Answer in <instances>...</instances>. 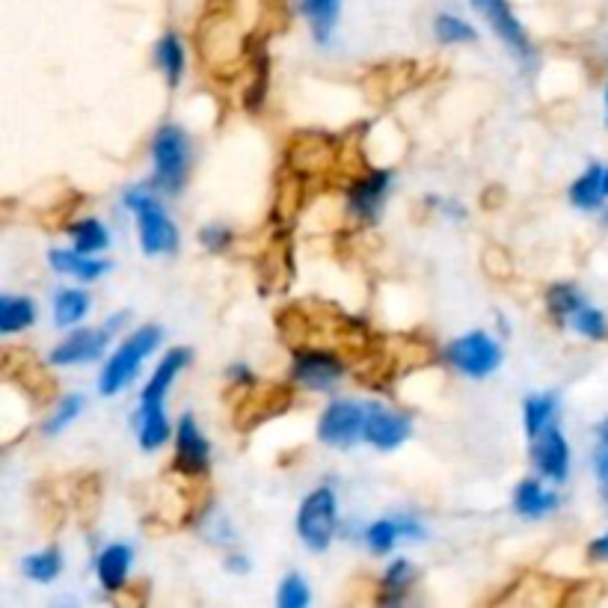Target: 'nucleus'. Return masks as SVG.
Instances as JSON below:
<instances>
[{
  "mask_svg": "<svg viewBox=\"0 0 608 608\" xmlns=\"http://www.w3.org/2000/svg\"><path fill=\"white\" fill-rule=\"evenodd\" d=\"M157 344H161V330L155 324L134 330L125 342L119 344L113 356L108 360V365H104V372L99 377V393L104 398H113L122 389H128L131 383L137 380L140 365L146 363L152 351H157Z\"/></svg>",
  "mask_w": 608,
  "mask_h": 608,
  "instance_id": "nucleus-1",
  "label": "nucleus"
},
{
  "mask_svg": "<svg viewBox=\"0 0 608 608\" xmlns=\"http://www.w3.org/2000/svg\"><path fill=\"white\" fill-rule=\"evenodd\" d=\"M125 206L137 217L140 246L146 255H164L178 250V229L161 208L148 187H134L125 194Z\"/></svg>",
  "mask_w": 608,
  "mask_h": 608,
  "instance_id": "nucleus-2",
  "label": "nucleus"
},
{
  "mask_svg": "<svg viewBox=\"0 0 608 608\" xmlns=\"http://www.w3.org/2000/svg\"><path fill=\"white\" fill-rule=\"evenodd\" d=\"M152 164H155L157 190L164 194H181L187 181V169H190V143L187 134L178 125H161L155 140H152Z\"/></svg>",
  "mask_w": 608,
  "mask_h": 608,
  "instance_id": "nucleus-3",
  "label": "nucleus"
},
{
  "mask_svg": "<svg viewBox=\"0 0 608 608\" xmlns=\"http://www.w3.org/2000/svg\"><path fill=\"white\" fill-rule=\"evenodd\" d=\"M335 522H339V501L330 487L309 493L297 510V534L314 552H324L333 543Z\"/></svg>",
  "mask_w": 608,
  "mask_h": 608,
  "instance_id": "nucleus-4",
  "label": "nucleus"
},
{
  "mask_svg": "<svg viewBox=\"0 0 608 608\" xmlns=\"http://www.w3.org/2000/svg\"><path fill=\"white\" fill-rule=\"evenodd\" d=\"M445 360L452 363V368L466 374V377L484 380V377H490L501 365V347L484 330H475V333L454 339L445 347Z\"/></svg>",
  "mask_w": 608,
  "mask_h": 608,
  "instance_id": "nucleus-5",
  "label": "nucleus"
},
{
  "mask_svg": "<svg viewBox=\"0 0 608 608\" xmlns=\"http://www.w3.org/2000/svg\"><path fill=\"white\" fill-rule=\"evenodd\" d=\"M475 12H482L484 21L490 24V30L499 36V42L513 54V57L531 66L534 63V45H531L529 33L520 24V19L513 15L508 0H469Z\"/></svg>",
  "mask_w": 608,
  "mask_h": 608,
  "instance_id": "nucleus-6",
  "label": "nucleus"
},
{
  "mask_svg": "<svg viewBox=\"0 0 608 608\" xmlns=\"http://www.w3.org/2000/svg\"><path fill=\"white\" fill-rule=\"evenodd\" d=\"M342 360L330 347H297L295 351L291 377L312 393H327L330 386L342 380Z\"/></svg>",
  "mask_w": 608,
  "mask_h": 608,
  "instance_id": "nucleus-7",
  "label": "nucleus"
},
{
  "mask_svg": "<svg viewBox=\"0 0 608 608\" xmlns=\"http://www.w3.org/2000/svg\"><path fill=\"white\" fill-rule=\"evenodd\" d=\"M365 433V407L351 401H333L318 419V440L330 449H351Z\"/></svg>",
  "mask_w": 608,
  "mask_h": 608,
  "instance_id": "nucleus-8",
  "label": "nucleus"
},
{
  "mask_svg": "<svg viewBox=\"0 0 608 608\" xmlns=\"http://www.w3.org/2000/svg\"><path fill=\"white\" fill-rule=\"evenodd\" d=\"M122 321H125V314H117V318H110L101 330H75V333L66 335V339L51 351V365H84L99 360V356L104 354V347H108L110 335H113L117 324H122Z\"/></svg>",
  "mask_w": 608,
  "mask_h": 608,
  "instance_id": "nucleus-9",
  "label": "nucleus"
},
{
  "mask_svg": "<svg viewBox=\"0 0 608 608\" xmlns=\"http://www.w3.org/2000/svg\"><path fill=\"white\" fill-rule=\"evenodd\" d=\"M211 466V445H208L206 433L199 431L197 419L185 412L176 431V457H173V469L185 478H202Z\"/></svg>",
  "mask_w": 608,
  "mask_h": 608,
  "instance_id": "nucleus-10",
  "label": "nucleus"
},
{
  "mask_svg": "<svg viewBox=\"0 0 608 608\" xmlns=\"http://www.w3.org/2000/svg\"><path fill=\"white\" fill-rule=\"evenodd\" d=\"M410 436V419L404 412H395L383 404L365 407V433L363 440L380 452H393Z\"/></svg>",
  "mask_w": 608,
  "mask_h": 608,
  "instance_id": "nucleus-11",
  "label": "nucleus"
},
{
  "mask_svg": "<svg viewBox=\"0 0 608 608\" xmlns=\"http://www.w3.org/2000/svg\"><path fill=\"white\" fill-rule=\"evenodd\" d=\"M389 181H393V176L386 169H372V173L354 178V185L347 190V208H351V214L356 220H363V223H374L377 214H380L383 199L389 194Z\"/></svg>",
  "mask_w": 608,
  "mask_h": 608,
  "instance_id": "nucleus-12",
  "label": "nucleus"
},
{
  "mask_svg": "<svg viewBox=\"0 0 608 608\" xmlns=\"http://www.w3.org/2000/svg\"><path fill=\"white\" fill-rule=\"evenodd\" d=\"M333 164L335 146L324 134H297L288 146V167L295 169L297 176H314Z\"/></svg>",
  "mask_w": 608,
  "mask_h": 608,
  "instance_id": "nucleus-13",
  "label": "nucleus"
},
{
  "mask_svg": "<svg viewBox=\"0 0 608 608\" xmlns=\"http://www.w3.org/2000/svg\"><path fill=\"white\" fill-rule=\"evenodd\" d=\"M531 463L534 469L550 478V482H564L570 472V445L564 440V433L552 424L550 431H543L538 440H531Z\"/></svg>",
  "mask_w": 608,
  "mask_h": 608,
  "instance_id": "nucleus-14",
  "label": "nucleus"
},
{
  "mask_svg": "<svg viewBox=\"0 0 608 608\" xmlns=\"http://www.w3.org/2000/svg\"><path fill=\"white\" fill-rule=\"evenodd\" d=\"M291 407V389L288 386H262L253 383V393H244V404H241V424H258L265 419H274L283 410Z\"/></svg>",
  "mask_w": 608,
  "mask_h": 608,
  "instance_id": "nucleus-15",
  "label": "nucleus"
},
{
  "mask_svg": "<svg viewBox=\"0 0 608 608\" xmlns=\"http://www.w3.org/2000/svg\"><path fill=\"white\" fill-rule=\"evenodd\" d=\"M187 363H190V351H185V347H173V351H167L164 360L157 363L155 374H152L146 386H143L140 407H164V398H167L169 386L176 383L178 374L185 372Z\"/></svg>",
  "mask_w": 608,
  "mask_h": 608,
  "instance_id": "nucleus-16",
  "label": "nucleus"
},
{
  "mask_svg": "<svg viewBox=\"0 0 608 608\" xmlns=\"http://www.w3.org/2000/svg\"><path fill=\"white\" fill-rule=\"evenodd\" d=\"M131 561H134V552H131L128 543H110V546H104L99 552V561H96L101 588L110 590V594H119V590L125 588Z\"/></svg>",
  "mask_w": 608,
  "mask_h": 608,
  "instance_id": "nucleus-17",
  "label": "nucleus"
},
{
  "mask_svg": "<svg viewBox=\"0 0 608 608\" xmlns=\"http://www.w3.org/2000/svg\"><path fill=\"white\" fill-rule=\"evenodd\" d=\"M555 585L543 579H522L505 594L493 608H555L561 594L552 590Z\"/></svg>",
  "mask_w": 608,
  "mask_h": 608,
  "instance_id": "nucleus-18",
  "label": "nucleus"
},
{
  "mask_svg": "<svg viewBox=\"0 0 608 608\" xmlns=\"http://www.w3.org/2000/svg\"><path fill=\"white\" fill-rule=\"evenodd\" d=\"M412 582H416V570H412L410 561H393L380 576V585H377V608H401Z\"/></svg>",
  "mask_w": 608,
  "mask_h": 608,
  "instance_id": "nucleus-19",
  "label": "nucleus"
},
{
  "mask_svg": "<svg viewBox=\"0 0 608 608\" xmlns=\"http://www.w3.org/2000/svg\"><path fill=\"white\" fill-rule=\"evenodd\" d=\"M559 493L546 490V487L540 482H534V478H526V482L517 484V490H513V510H517L520 517H529V520L546 517L552 510H559Z\"/></svg>",
  "mask_w": 608,
  "mask_h": 608,
  "instance_id": "nucleus-20",
  "label": "nucleus"
},
{
  "mask_svg": "<svg viewBox=\"0 0 608 608\" xmlns=\"http://www.w3.org/2000/svg\"><path fill=\"white\" fill-rule=\"evenodd\" d=\"M51 267L57 270V274H71L84 279V283H96L101 276L108 274L110 262L99 258V255H84L78 250H51Z\"/></svg>",
  "mask_w": 608,
  "mask_h": 608,
  "instance_id": "nucleus-21",
  "label": "nucleus"
},
{
  "mask_svg": "<svg viewBox=\"0 0 608 608\" xmlns=\"http://www.w3.org/2000/svg\"><path fill=\"white\" fill-rule=\"evenodd\" d=\"M169 419L164 407H140L137 412V440L143 452H157L169 440Z\"/></svg>",
  "mask_w": 608,
  "mask_h": 608,
  "instance_id": "nucleus-22",
  "label": "nucleus"
},
{
  "mask_svg": "<svg viewBox=\"0 0 608 608\" xmlns=\"http://www.w3.org/2000/svg\"><path fill=\"white\" fill-rule=\"evenodd\" d=\"M603 176H606V167L590 164V167L573 181V187H570V202L576 208H582V211H594V208L603 206V199H606Z\"/></svg>",
  "mask_w": 608,
  "mask_h": 608,
  "instance_id": "nucleus-23",
  "label": "nucleus"
},
{
  "mask_svg": "<svg viewBox=\"0 0 608 608\" xmlns=\"http://www.w3.org/2000/svg\"><path fill=\"white\" fill-rule=\"evenodd\" d=\"M555 412H559V398L555 395H531L522 404V422L529 440H538L540 433L550 431L555 424Z\"/></svg>",
  "mask_w": 608,
  "mask_h": 608,
  "instance_id": "nucleus-24",
  "label": "nucleus"
},
{
  "mask_svg": "<svg viewBox=\"0 0 608 608\" xmlns=\"http://www.w3.org/2000/svg\"><path fill=\"white\" fill-rule=\"evenodd\" d=\"M155 63H157V69L164 71V78H167L169 87H178V84H181L187 69V54H185V45H181V40H178L176 33L161 36V42H157V48H155Z\"/></svg>",
  "mask_w": 608,
  "mask_h": 608,
  "instance_id": "nucleus-25",
  "label": "nucleus"
},
{
  "mask_svg": "<svg viewBox=\"0 0 608 608\" xmlns=\"http://www.w3.org/2000/svg\"><path fill=\"white\" fill-rule=\"evenodd\" d=\"M36 321V306L30 297L3 295L0 297V333L12 335L27 330Z\"/></svg>",
  "mask_w": 608,
  "mask_h": 608,
  "instance_id": "nucleus-26",
  "label": "nucleus"
},
{
  "mask_svg": "<svg viewBox=\"0 0 608 608\" xmlns=\"http://www.w3.org/2000/svg\"><path fill=\"white\" fill-rule=\"evenodd\" d=\"M69 237H71V250H78V253L84 255H99L110 246L108 229H104V223L96 220V217H84V220H78V223H71Z\"/></svg>",
  "mask_w": 608,
  "mask_h": 608,
  "instance_id": "nucleus-27",
  "label": "nucleus"
},
{
  "mask_svg": "<svg viewBox=\"0 0 608 608\" xmlns=\"http://www.w3.org/2000/svg\"><path fill=\"white\" fill-rule=\"evenodd\" d=\"M89 312V295L80 291V288H63L57 297H54V321L63 330H71L75 324H80Z\"/></svg>",
  "mask_w": 608,
  "mask_h": 608,
  "instance_id": "nucleus-28",
  "label": "nucleus"
},
{
  "mask_svg": "<svg viewBox=\"0 0 608 608\" xmlns=\"http://www.w3.org/2000/svg\"><path fill=\"white\" fill-rule=\"evenodd\" d=\"M582 306H585V297H582V291L576 285L559 283L546 291V309H550V314L559 324H570L573 314L579 312Z\"/></svg>",
  "mask_w": 608,
  "mask_h": 608,
  "instance_id": "nucleus-29",
  "label": "nucleus"
},
{
  "mask_svg": "<svg viewBox=\"0 0 608 608\" xmlns=\"http://www.w3.org/2000/svg\"><path fill=\"white\" fill-rule=\"evenodd\" d=\"M339 7H342V0H303L306 19L312 24V33L318 42L330 40L335 21H339Z\"/></svg>",
  "mask_w": 608,
  "mask_h": 608,
  "instance_id": "nucleus-30",
  "label": "nucleus"
},
{
  "mask_svg": "<svg viewBox=\"0 0 608 608\" xmlns=\"http://www.w3.org/2000/svg\"><path fill=\"white\" fill-rule=\"evenodd\" d=\"M63 573V555H59L57 546H48V550L33 552L24 559V576L40 585H48Z\"/></svg>",
  "mask_w": 608,
  "mask_h": 608,
  "instance_id": "nucleus-31",
  "label": "nucleus"
},
{
  "mask_svg": "<svg viewBox=\"0 0 608 608\" xmlns=\"http://www.w3.org/2000/svg\"><path fill=\"white\" fill-rule=\"evenodd\" d=\"M433 36L442 42V45H463V42L478 40V30L472 27L469 21H463L461 15H449L442 12L433 21Z\"/></svg>",
  "mask_w": 608,
  "mask_h": 608,
  "instance_id": "nucleus-32",
  "label": "nucleus"
},
{
  "mask_svg": "<svg viewBox=\"0 0 608 608\" xmlns=\"http://www.w3.org/2000/svg\"><path fill=\"white\" fill-rule=\"evenodd\" d=\"M570 327L579 335H585V339H590V342H606L608 339V318L597 306H582L579 312L573 314Z\"/></svg>",
  "mask_w": 608,
  "mask_h": 608,
  "instance_id": "nucleus-33",
  "label": "nucleus"
},
{
  "mask_svg": "<svg viewBox=\"0 0 608 608\" xmlns=\"http://www.w3.org/2000/svg\"><path fill=\"white\" fill-rule=\"evenodd\" d=\"M309 603H312V594H309L303 576L288 573L276 590V608H309Z\"/></svg>",
  "mask_w": 608,
  "mask_h": 608,
  "instance_id": "nucleus-34",
  "label": "nucleus"
},
{
  "mask_svg": "<svg viewBox=\"0 0 608 608\" xmlns=\"http://www.w3.org/2000/svg\"><path fill=\"white\" fill-rule=\"evenodd\" d=\"M398 538H401V526H398V520H377L365 531V543H368V550H372L374 555L393 552Z\"/></svg>",
  "mask_w": 608,
  "mask_h": 608,
  "instance_id": "nucleus-35",
  "label": "nucleus"
},
{
  "mask_svg": "<svg viewBox=\"0 0 608 608\" xmlns=\"http://www.w3.org/2000/svg\"><path fill=\"white\" fill-rule=\"evenodd\" d=\"M80 410H84V398H80V395H69V398H63L57 410H54V416H51L48 422H45V433H48V436H57V433H63L71 422H75V419H78Z\"/></svg>",
  "mask_w": 608,
  "mask_h": 608,
  "instance_id": "nucleus-36",
  "label": "nucleus"
},
{
  "mask_svg": "<svg viewBox=\"0 0 608 608\" xmlns=\"http://www.w3.org/2000/svg\"><path fill=\"white\" fill-rule=\"evenodd\" d=\"M199 241H202V246H206L208 253H226L229 246H232V241H235V235H232V229L226 226H206L199 232Z\"/></svg>",
  "mask_w": 608,
  "mask_h": 608,
  "instance_id": "nucleus-37",
  "label": "nucleus"
},
{
  "mask_svg": "<svg viewBox=\"0 0 608 608\" xmlns=\"http://www.w3.org/2000/svg\"><path fill=\"white\" fill-rule=\"evenodd\" d=\"M588 559L590 561H608V531L603 538H597L588 546Z\"/></svg>",
  "mask_w": 608,
  "mask_h": 608,
  "instance_id": "nucleus-38",
  "label": "nucleus"
},
{
  "mask_svg": "<svg viewBox=\"0 0 608 608\" xmlns=\"http://www.w3.org/2000/svg\"><path fill=\"white\" fill-rule=\"evenodd\" d=\"M398 526H401V538H410V540L424 538V529L419 526V522L412 520V517H404V520H398Z\"/></svg>",
  "mask_w": 608,
  "mask_h": 608,
  "instance_id": "nucleus-39",
  "label": "nucleus"
},
{
  "mask_svg": "<svg viewBox=\"0 0 608 608\" xmlns=\"http://www.w3.org/2000/svg\"><path fill=\"white\" fill-rule=\"evenodd\" d=\"M597 475H599V482H603V487H606L608 493V449L603 445L597 454Z\"/></svg>",
  "mask_w": 608,
  "mask_h": 608,
  "instance_id": "nucleus-40",
  "label": "nucleus"
},
{
  "mask_svg": "<svg viewBox=\"0 0 608 608\" xmlns=\"http://www.w3.org/2000/svg\"><path fill=\"white\" fill-rule=\"evenodd\" d=\"M226 570L229 573H250V561H246L244 555H229Z\"/></svg>",
  "mask_w": 608,
  "mask_h": 608,
  "instance_id": "nucleus-41",
  "label": "nucleus"
},
{
  "mask_svg": "<svg viewBox=\"0 0 608 608\" xmlns=\"http://www.w3.org/2000/svg\"><path fill=\"white\" fill-rule=\"evenodd\" d=\"M51 608H80V606L75 597H57L54 603H51Z\"/></svg>",
  "mask_w": 608,
  "mask_h": 608,
  "instance_id": "nucleus-42",
  "label": "nucleus"
},
{
  "mask_svg": "<svg viewBox=\"0 0 608 608\" xmlns=\"http://www.w3.org/2000/svg\"><path fill=\"white\" fill-rule=\"evenodd\" d=\"M599 442H603V445H606V449H608V416H606V419H603V424H599Z\"/></svg>",
  "mask_w": 608,
  "mask_h": 608,
  "instance_id": "nucleus-43",
  "label": "nucleus"
},
{
  "mask_svg": "<svg viewBox=\"0 0 608 608\" xmlns=\"http://www.w3.org/2000/svg\"><path fill=\"white\" fill-rule=\"evenodd\" d=\"M603 187H606V199H608V167H606V176H603Z\"/></svg>",
  "mask_w": 608,
  "mask_h": 608,
  "instance_id": "nucleus-44",
  "label": "nucleus"
},
{
  "mask_svg": "<svg viewBox=\"0 0 608 608\" xmlns=\"http://www.w3.org/2000/svg\"><path fill=\"white\" fill-rule=\"evenodd\" d=\"M606 125H608V84H606Z\"/></svg>",
  "mask_w": 608,
  "mask_h": 608,
  "instance_id": "nucleus-45",
  "label": "nucleus"
}]
</instances>
